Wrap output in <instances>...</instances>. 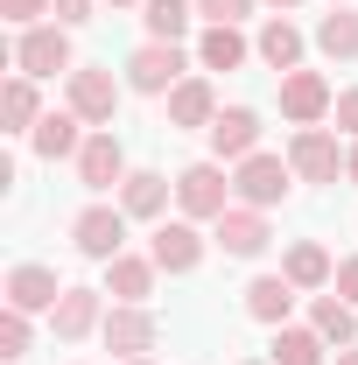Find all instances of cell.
<instances>
[{"mask_svg": "<svg viewBox=\"0 0 358 365\" xmlns=\"http://www.w3.org/2000/svg\"><path fill=\"white\" fill-rule=\"evenodd\" d=\"M176 204H183V218H225V211H232V176H225V162H190L176 176Z\"/></svg>", "mask_w": 358, "mask_h": 365, "instance_id": "6da1fadb", "label": "cell"}, {"mask_svg": "<svg viewBox=\"0 0 358 365\" xmlns=\"http://www.w3.org/2000/svg\"><path fill=\"white\" fill-rule=\"evenodd\" d=\"M288 182H295V169H288L281 155H246V162L232 169V197L253 204V211H274V204L288 197Z\"/></svg>", "mask_w": 358, "mask_h": 365, "instance_id": "7a4b0ae2", "label": "cell"}, {"mask_svg": "<svg viewBox=\"0 0 358 365\" xmlns=\"http://www.w3.org/2000/svg\"><path fill=\"white\" fill-rule=\"evenodd\" d=\"M63 98H71V113H78L85 127H113V113H120V85H113V71H98V63H78L71 85H63Z\"/></svg>", "mask_w": 358, "mask_h": 365, "instance_id": "3957f363", "label": "cell"}, {"mask_svg": "<svg viewBox=\"0 0 358 365\" xmlns=\"http://www.w3.org/2000/svg\"><path fill=\"white\" fill-rule=\"evenodd\" d=\"M183 71H190V63H183L176 43H140L134 56H127V85L148 91V98H169V91L183 85Z\"/></svg>", "mask_w": 358, "mask_h": 365, "instance_id": "277c9868", "label": "cell"}, {"mask_svg": "<svg viewBox=\"0 0 358 365\" xmlns=\"http://www.w3.org/2000/svg\"><path fill=\"white\" fill-rule=\"evenodd\" d=\"M14 63H21V78H71L78 63H71V29H21V43H14Z\"/></svg>", "mask_w": 358, "mask_h": 365, "instance_id": "5b68a950", "label": "cell"}, {"mask_svg": "<svg viewBox=\"0 0 358 365\" xmlns=\"http://www.w3.org/2000/svg\"><path fill=\"white\" fill-rule=\"evenodd\" d=\"M71 239H78L85 260H120V253H127V211H120V204H91V211H78Z\"/></svg>", "mask_w": 358, "mask_h": 365, "instance_id": "8992f818", "label": "cell"}, {"mask_svg": "<svg viewBox=\"0 0 358 365\" xmlns=\"http://www.w3.org/2000/svg\"><path fill=\"white\" fill-rule=\"evenodd\" d=\"M288 169H295L302 182H337V176H344L337 134H330V127H295V140H288Z\"/></svg>", "mask_w": 358, "mask_h": 365, "instance_id": "52a82bcc", "label": "cell"}, {"mask_svg": "<svg viewBox=\"0 0 358 365\" xmlns=\"http://www.w3.org/2000/svg\"><path fill=\"white\" fill-rule=\"evenodd\" d=\"M204 134H211V162H246V155H260V113L253 106H225Z\"/></svg>", "mask_w": 358, "mask_h": 365, "instance_id": "ba28073f", "label": "cell"}, {"mask_svg": "<svg viewBox=\"0 0 358 365\" xmlns=\"http://www.w3.org/2000/svg\"><path fill=\"white\" fill-rule=\"evenodd\" d=\"M106 344L120 351V359H140V351H155V337H162V323H155V309L148 302H120V309H106Z\"/></svg>", "mask_w": 358, "mask_h": 365, "instance_id": "9c48e42d", "label": "cell"}, {"mask_svg": "<svg viewBox=\"0 0 358 365\" xmlns=\"http://www.w3.org/2000/svg\"><path fill=\"white\" fill-rule=\"evenodd\" d=\"M148 260H155L162 274H190L197 260H204V232H197V218L155 225V239H148Z\"/></svg>", "mask_w": 358, "mask_h": 365, "instance_id": "30bf717a", "label": "cell"}, {"mask_svg": "<svg viewBox=\"0 0 358 365\" xmlns=\"http://www.w3.org/2000/svg\"><path fill=\"white\" fill-rule=\"evenodd\" d=\"M78 182H85V190H113V182H127V155H120V134H113V127L85 134V148H78Z\"/></svg>", "mask_w": 358, "mask_h": 365, "instance_id": "8fae6325", "label": "cell"}, {"mask_svg": "<svg viewBox=\"0 0 358 365\" xmlns=\"http://www.w3.org/2000/svg\"><path fill=\"white\" fill-rule=\"evenodd\" d=\"M330 106H337V91L323 85L316 71H288V78H281V113H288L295 127H316V120H330Z\"/></svg>", "mask_w": 358, "mask_h": 365, "instance_id": "7c38bea8", "label": "cell"}, {"mask_svg": "<svg viewBox=\"0 0 358 365\" xmlns=\"http://www.w3.org/2000/svg\"><path fill=\"white\" fill-rule=\"evenodd\" d=\"M267 239H274V232H267V211H253V204H232V211L218 218V246L232 253V260H260Z\"/></svg>", "mask_w": 358, "mask_h": 365, "instance_id": "4fadbf2b", "label": "cell"}, {"mask_svg": "<svg viewBox=\"0 0 358 365\" xmlns=\"http://www.w3.org/2000/svg\"><path fill=\"white\" fill-rule=\"evenodd\" d=\"M63 302V281H56V267H36V260H21V267L7 274V309H56Z\"/></svg>", "mask_w": 358, "mask_h": 365, "instance_id": "5bb4252c", "label": "cell"}, {"mask_svg": "<svg viewBox=\"0 0 358 365\" xmlns=\"http://www.w3.org/2000/svg\"><path fill=\"white\" fill-rule=\"evenodd\" d=\"M78 127H85V120L63 106V113H43V120L29 127V140H36V155H43V162H78V148H85Z\"/></svg>", "mask_w": 358, "mask_h": 365, "instance_id": "9a60e30c", "label": "cell"}, {"mask_svg": "<svg viewBox=\"0 0 358 365\" xmlns=\"http://www.w3.org/2000/svg\"><path fill=\"white\" fill-rule=\"evenodd\" d=\"M49 323H56V337H63V344L91 337V330L106 323V309H98V288H63V302L49 309Z\"/></svg>", "mask_w": 358, "mask_h": 365, "instance_id": "2e32d148", "label": "cell"}, {"mask_svg": "<svg viewBox=\"0 0 358 365\" xmlns=\"http://www.w3.org/2000/svg\"><path fill=\"white\" fill-rule=\"evenodd\" d=\"M225 106L218 91H211V78H183L176 91H169V127H211Z\"/></svg>", "mask_w": 358, "mask_h": 365, "instance_id": "e0dca14e", "label": "cell"}, {"mask_svg": "<svg viewBox=\"0 0 358 365\" xmlns=\"http://www.w3.org/2000/svg\"><path fill=\"white\" fill-rule=\"evenodd\" d=\"M295 295H302V288H295L288 274H260V281L246 288V317H253V323H274V330H281V323H288V309H295Z\"/></svg>", "mask_w": 358, "mask_h": 365, "instance_id": "ac0fdd59", "label": "cell"}, {"mask_svg": "<svg viewBox=\"0 0 358 365\" xmlns=\"http://www.w3.org/2000/svg\"><path fill=\"white\" fill-rule=\"evenodd\" d=\"M169 190H176V182L155 176V169H127V182H120V211H127V218H162Z\"/></svg>", "mask_w": 358, "mask_h": 365, "instance_id": "d6986e66", "label": "cell"}, {"mask_svg": "<svg viewBox=\"0 0 358 365\" xmlns=\"http://www.w3.org/2000/svg\"><path fill=\"white\" fill-rule=\"evenodd\" d=\"M281 274L310 295V288H330V281H337V260H330L316 239H295V246H288V260H281Z\"/></svg>", "mask_w": 358, "mask_h": 365, "instance_id": "ffe728a7", "label": "cell"}, {"mask_svg": "<svg viewBox=\"0 0 358 365\" xmlns=\"http://www.w3.org/2000/svg\"><path fill=\"white\" fill-rule=\"evenodd\" d=\"M310 330L323 337V344L344 351V344H358V309L344 302V295H316V302H310Z\"/></svg>", "mask_w": 358, "mask_h": 365, "instance_id": "44dd1931", "label": "cell"}, {"mask_svg": "<svg viewBox=\"0 0 358 365\" xmlns=\"http://www.w3.org/2000/svg\"><path fill=\"white\" fill-rule=\"evenodd\" d=\"M260 63H274V71H281V78H288V71H302V29H295V21H288V14H274L267 29H260Z\"/></svg>", "mask_w": 358, "mask_h": 365, "instance_id": "7402d4cb", "label": "cell"}, {"mask_svg": "<svg viewBox=\"0 0 358 365\" xmlns=\"http://www.w3.org/2000/svg\"><path fill=\"white\" fill-rule=\"evenodd\" d=\"M155 260H140V253H120V260H106V288L120 295V302H148L155 295Z\"/></svg>", "mask_w": 358, "mask_h": 365, "instance_id": "603a6c76", "label": "cell"}, {"mask_svg": "<svg viewBox=\"0 0 358 365\" xmlns=\"http://www.w3.org/2000/svg\"><path fill=\"white\" fill-rule=\"evenodd\" d=\"M323 351H330V344H323L316 330H295V323H281V330H274L267 365H323Z\"/></svg>", "mask_w": 358, "mask_h": 365, "instance_id": "cb8c5ba5", "label": "cell"}, {"mask_svg": "<svg viewBox=\"0 0 358 365\" xmlns=\"http://www.w3.org/2000/svg\"><path fill=\"white\" fill-rule=\"evenodd\" d=\"M316 49H323V56H344V63L358 56V14L352 7H330V14L316 21Z\"/></svg>", "mask_w": 358, "mask_h": 365, "instance_id": "d4e9b609", "label": "cell"}, {"mask_svg": "<svg viewBox=\"0 0 358 365\" xmlns=\"http://www.w3.org/2000/svg\"><path fill=\"white\" fill-rule=\"evenodd\" d=\"M197 63H204V71H239V63H246V36H239V29H204Z\"/></svg>", "mask_w": 358, "mask_h": 365, "instance_id": "484cf974", "label": "cell"}, {"mask_svg": "<svg viewBox=\"0 0 358 365\" xmlns=\"http://www.w3.org/2000/svg\"><path fill=\"white\" fill-rule=\"evenodd\" d=\"M0 120H7L14 134L43 120V98H36V78H7V91H0Z\"/></svg>", "mask_w": 358, "mask_h": 365, "instance_id": "4316f807", "label": "cell"}, {"mask_svg": "<svg viewBox=\"0 0 358 365\" xmlns=\"http://www.w3.org/2000/svg\"><path fill=\"white\" fill-rule=\"evenodd\" d=\"M148 14V43H183V29H190V0H140Z\"/></svg>", "mask_w": 358, "mask_h": 365, "instance_id": "83f0119b", "label": "cell"}, {"mask_svg": "<svg viewBox=\"0 0 358 365\" xmlns=\"http://www.w3.org/2000/svg\"><path fill=\"white\" fill-rule=\"evenodd\" d=\"M0 359H29V309H0Z\"/></svg>", "mask_w": 358, "mask_h": 365, "instance_id": "f1b7e54d", "label": "cell"}, {"mask_svg": "<svg viewBox=\"0 0 358 365\" xmlns=\"http://www.w3.org/2000/svg\"><path fill=\"white\" fill-rule=\"evenodd\" d=\"M253 7H260V0H197V14H204L211 29H239Z\"/></svg>", "mask_w": 358, "mask_h": 365, "instance_id": "f546056e", "label": "cell"}, {"mask_svg": "<svg viewBox=\"0 0 358 365\" xmlns=\"http://www.w3.org/2000/svg\"><path fill=\"white\" fill-rule=\"evenodd\" d=\"M330 120H337V134H352V140H358V85H352V91H337Z\"/></svg>", "mask_w": 358, "mask_h": 365, "instance_id": "4dcf8cb0", "label": "cell"}, {"mask_svg": "<svg viewBox=\"0 0 358 365\" xmlns=\"http://www.w3.org/2000/svg\"><path fill=\"white\" fill-rule=\"evenodd\" d=\"M43 7H56V0H0V14L14 21V29H36V14Z\"/></svg>", "mask_w": 358, "mask_h": 365, "instance_id": "1f68e13d", "label": "cell"}, {"mask_svg": "<svg viewBox=\"0 0 358 365\" xmlns=\"http://www.w3.org/2000/svg\"><path fill=\"white\" fill-rule=\"evenodd\" d=\"M330 288H337V295L358 309V253H352V260H337V281H330Z\"/></svg>", "mask_w": 358, "mask_h": 365, "instance_id": "d6a6232c", "label": "cell"}, {"mask_svg": "<svg viewBox=\"0 0 358 365\" xmlns=\"http://www.w3.org/2000/svg\"><path fill=\"white\" fill-rule=\"evenodd\" d=\"M78 21H91V0H56V29H78Z\"/></svg>", "mask_w": 358, "mask_h": 365, "instance_id": "836d02e7", "label": "cell"}, {"mask_svg": "<svg viewBox=\"0 0 358 365\" xmlns=\"http://www.w3.org/2000/svg\"><path fill=\"white\" fill-rule=\"evenodd\" d=\"M344 176H352V182H358V140H352V155H344Z\"/></svg>", "mask_w": 358, "mask_h": 365, "instance_id": "e575fe53", "label": "cell"}, {"mask_svg": "<svg viewBox=\"0 0 358 365\" xmlns=\"http://www.w3.org/2000/svg\"><path fill=\"white\" fill-rule=\"evenodd\" d=\"M337 365H358V344H344V351H337Z\"/></svg>", "mask_w": 358, "mask_h": 365, "instance_id": "d590c367", "label": "cell"}, {"mask_svg": "<svg viewBox=\"0 0 358 365\" xmlns=\"http://www.w3.org/2000/svg\"><path fill=\"white\" fill-rule=\"evenodd\" d=\"M267 7H281V14H288V7H302V0H267Z\"/></svg>", "mask_w": 358, "mask_h": 365, "instance_id": "8d00e7d4", "label": "cell"}, {"mask_svg": "<svg viewBox=\"0 0 358 365\" xmlns=\"http://www.w3.org/2000/svg\"><path fill=\"white\" fill-rule=\"evenodd\" d=\"M120 365H155V359H120Z\"/></svg>", "mask_w": 358, "mask_h": 365, "instance_id": "74e56055", "label": "cell"}, {"mask_svg": "<svg viewBox=\"0 0 358 365\" xmlns=\"http://www.w3.org/2000/svg\"><path fill=\"white\" fill-rule=\"evenodd\" d=\"M113 7H134V0H113Z\"/></svg>", "mask_w": 358, "mask_h": 365, "instance_id": "f35d334b", "label": "cell"}, {"mask_svg": "<svg viewBox=\"0 0 358 365\" xmlns=\"http://www.w3.org/2000/svg\"><path fill=\"white\" fill-rule=\"evenodd\" d=\"M330 7H352V0H330Z\"/></svg>", "mask_w": 358, "mask_h": 365, "instance_id": "ab89813d", "label": "cell"}, {"mask_svg": "<svg viewBox=\"0 0 358 365\" xmlns=\"http://www.w3.org/2000/svg\"><path fill=\"white\" fill-rule=\"evenodd\" d=\"M239 365H260V359H239Z\"/></svg>", "mask_w": 358, "mask_h": 365, "instance_id": "60d3db41", "label": "cell"}]
</instances>
